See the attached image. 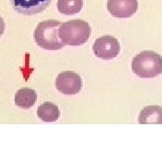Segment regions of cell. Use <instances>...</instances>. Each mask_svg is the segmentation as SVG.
Masks as SVG:
<instances>
[{"instance_id": "obj_1", "label": "cell", "mask_w": 162, "mask_h": 162, "mask_svg": "<svg viewBox=\"0 0 162 162\" xmlns=\"http://www.w3.org/2000/svg\"><path fill=\"white\" fill-rule=\"evenodd\" d=\"M131 69L140 77H155L162 74V56L152 51L140 52L133 57Z\"/></svg>"}, {"instance_id": "obj_4", "label": "cell", "mask_w": 162, "mask_h": 162, "mask_svg": "<svg viewBox=\"0 0 162 162\" xmlns=\"http://www.w3.org/2000/svg\"><path fill=\"white\" fill-rule=\"evenodd\" d=\"M55 86L57 90L63 95H77L82 88V79L76 72L63 71L57 76Z\"/></svg>"}, {"instance_id": "obj_12", "label": "cell", "mask_w": 162, "mask_h": 162, "mask_svg": "<svg viewBox=\"0 0 162 162\" xmlns=\"http://www.w3.org/2000/svg\"><path fill=\"white\" fill-rule=\"evenodd\" d=\"M6 29V24H5V21L3 19V17L0 15V37L3 35V33L5 32Z\"/></svg>"}, {"instance_id": "obj_6", "label": "cell", "mask_w": 162, "mask_h": 162, "mask_svg": "<svg viewBox=\"0 0 162 162\" xmlns=\"http://www.w3.org/2000/svg\"><path fill=\"white\" fill-rule=\"evenodd\" d=\"M107 10L116 18H129L138 10L137 0H108Z\"/></svg>"}, {"instance_id": "obj_3", "label": "cell", "mask_w": 162, "mask_h": 162, "mask_svg": "<svg viewBox=\"0 0 162 162\" xmlns=\"http://www.w3.org/2000/svg\"><path fill=\"white\" fill-rule=\"evenodd\" d=\"M61 23L55 20H47L38 23L34 31V41L37 45L45 50H60L64 47V43L60 38L59 30Z\"/></svg>"}, {"instance_id": "obj_2", "label": "cell", "mask_w": 162, "mask_h": 162, "mask_svg": "<svg viewBox=\"0 0 162 162\" xmlns=\"http://www.w3.org/2000/svg\"><path fill=\"white\" fill-rule=\"evenodd\" d=\"M91 34V27L87 22L74 19L61 23L59 35L65 45L80 46L88 41Z\"/></svg>"}, {"instance_id": "obj_8", "label": "cell", "mask_w": 162, "mask_h": 162, "mask_svg": "<svg viewBox=\"0 0 162 162\" xmlns=\"http://www.w3.org/2000/svg\"><path fill=\"white\" fill-rule=\"evenodd\" d=\"M140 124H162V107L159 106H149L143 108L139 115Z\"/></svg>"}, {"instance_id": "obj_11", "label": "cell", "mask_w": 162, "mask_h": 162, "mask_svg": "<svg viewBox=\"0 0 162 162\" xmlns=\"http://www.w3.org/2000/svg\"><path fill=\"white\" fill-rule=\"evenodd\" d=\"M57 7L65 15H72L82 10L83 0H58Z\"/></svg>"}, {"instance_id": "obj_10", "label": "cell", "mask_w": 162, "mask_h": 162, "mask_svg": "<svg viewBox=\"0 0 162 162\" xmlns=\"http://www.w3.org/2000/svg\"><path fill=\"white\" fill-rule=\"evenodd\" d=\"M37 115L43 122H55L60 118V109L51 102H45L37 109Z\"/></svg>"}, {"instance_id": "obj_9", "label": "cell", "mask_w": 162, "mask_h": 162, "mask_svg": "<svg viewBox=\"0 0 162 162\" xmlns=\"http://www.w3.org/2000/svg\"><path fill=\"white\" fill-rule=\"evenodd\" d=\"M37 99L36 92L28 87L20 88L15 97V103L17 106L24 109L31 108L35 104Z\"/></svg>"}, {"instance_id": "obj_7", "label": "cell", "mask_w": 162, "mask_h": 162, "mask_svg": "<svg viewBox=\"0 0 162 162\" xmlns=\"http://www.w3.org/2000/svg\"><path fill=\"white\" fill-rule=\"evenodd\" d=\"M52 0H10L12 7L21 15H32L44 11Z\"/></svg>"}, {"instance_id": "obj_5", "label": "cell", "mask_w": 162, "mask_h": 162, "mask_svg": "<svg viewBox=\"0 0 162 162\" xmlns=\"http://www.w3.org/2000/svg\"><path fill=\"white\" fill-rule=\"evenodd\" d=\"M120 43L114 36L105 35L96 40L93 45L94 53L102 60H113L120 53Z\"/></svg>"}]
</instances>
